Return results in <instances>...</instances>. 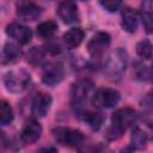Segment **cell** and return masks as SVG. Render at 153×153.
<instances>
[{
  "label": "cell",
  "mask_w": 153,
  "mask_h": 153,
  "mask_svg": "<svg viewBox=\"0 0 153 153\" xmlns=\"http://www.w3.org/2000/svg\"><path fill=\"white\" fill-rule=\"evenodd\" d=\"M140 19L142 22L143 29L147 33L153 32V8L151 2L142 4V7L140 10Z\"/></svg>",
  "instance_id": "18"
},
{
  "label": "cell",
  "mask_w": 153,
  "mask_h": 153,
  "mask_svg": "<svg viewBox=\"0 0 153 153\" xmlns=\"http://www.w3.org/2000/svg\"><path fill=\"white\" fill-rule=\"evenodd\" d=\"M6 32L10 37H12L16 42L20 44H26L32 38V31L30 30V27L17 22L8 24L6 27Z\"/></svg>",
  "instance_id": "9"
},
{
  "label": "cell",
  "mask_w": 153,
  "mask_h": 153,
  "mask_svg": "<svg viewBox=\"0 0 153 153\" xmlns=\"http://www.w3.org/2000/svg\"><path fill=\"white\" fill-rule=\"evenodd\" d=\"M82 120L88 124V127L93 130H98L104 121V117L102 114L96 112V111H86L82 114Z\"/></svg>",
  "instance_id": "20"
},
{
  "label": "cell",
  "mask_w": 153,
  "mask_h": 153,
  "mask_svg": "<svg viewBox=\"0 0 153 153\" xmlns=\"http://www.w3.org/2000/svg\"><path fill=\"white\" fill-rule=\"evenodd\" d=\"M121 25L124 31L129 33H134L137 29V13L134 8L129 6H124L121 12Z\"/></svg>",
  "instance_id": "14"
},
{
  "label": "cell",
  "mask_w": 153,
  "mask_h": 153,
  "mask_svg": "<svg viewBox=\"0 0 153 153\" xmlns=\"http://www.w3.org/2000/svg\"><path fill=\"white\" fill-rule=\"evenodd\" d=\"M93 88V82L90 79H79L72 85V99L74 104H81L87 99V96Z\"/></svg>",
  "instance_id": "8"
},
{
  "label": "cell",
  "mask_w": 153,
  "mask_h": 153,
  "mask_svg": "<svg viewBox=\"0 0 153 153\" xmlns=\"http://www.w3.org/2000/svg\"><path fill=\"white\" fill-rule=\"evenodd\" d=\"M136 118L137 114L134 109L129 106L118 109L111 117V126L106 131V137L109 140L118 139L123 134V131H126L130 126L135 123Z\"/></svg>",
  "instance_id": "1"
},
{
  "label": "cell",
  "mask_w": 153,
  "mask_h": 153,
  "mask_svg": "<svg viewBox=\"0 0 153 153\" xmlns=\"http://www.w3.org/2000/svg\"><path fill=\"white\" fill-rule=\"evenodd\" d=\"M110 45V35L108 32H97L87 43V51L92 57L102 56Z\"/></svg>",
  "instance_id": "7"
},
{
  "label": "cell",
  "mask_w": 153,
  "mask_h": 153,
  "mask_svg": "<svg viewBox=\"0 0 153 153\" xmlns=\"http://www.w3.org/2000/svg\"><path fill=\"white\" fill-rule=\"evenodd\" d=\"M41 14H42V7L35 2L20 1L17 4V16L25 22L36 20Z\"/></svg>",
  "instance_id": "10"
},
{
  "label": "cell",
  "mask_w": 153,
  "mask_h": 153,
  "mask_svg": "<svg viewBox=\"0 0 153 153\" xmlns=\"http://www.w3.org/2000/svg\"><path fill=\"white\" fill-rule=\"evenodd\" d=\"M146 100H147L148 105H151V106L153 108V90H151V91L148 92V94H147V98H146Z\"/></svg>",
  "instance_id": "27"
},
{
  "label": "cell",
  "mask_w": 153,
  "mask_h": 153,
  "mask_svg": "<svg viewBox=\"0 0 153 153\" xmlns=\"http://www.w3.org/2000/svg\"><path fill=\"white\" fill-rule=\"evenodd\" d=\"M84 36H85V33L81 27H72L67 32H65L63 42L69 49H73V48H76L80 45V43L84 39Z\"/></svg>",
  "instance_id": "16"
},
{
  "label": "cell",
  "mask_w": 153,
  "mask_h": 153,
  "mask_svg": "<svg viewBox=\"0 0 153 153\" xmlns=\"http://www.w3.org/2000/svg\"><path fill=\"white\" fill-rule=\"evenodd\" d=\"M54 136L55 139L61 142L62 145H66L68 147L78 148L82 145L85 137L84 134L80 130L76 129H71V128H65V127H59L54 129Z\"/></svg>",
  "instance_id": "5"
},
{
  "label": "cell",
  "mask_w": 153,
  "mask_h": 153,
  "mask_svg": "<svg viewBox=\"0 0 153 153\" xmlns=\"http://www.w3.org/2000/svg\"><path fill=\"white\" fill-rule=\"evenodd\" d=\"M57 16L66 24H73L79 20L78 6L73 1H62L57 6Z\"/></svg>",
  "instance_id": "11"
},
{
  "label": "cell",
  "mask_w": 153,
  "mask_h": 153,
  "mask_svg": "<svg viewBox=\"0 0 153 153\" xmlns=\"http://www.w3.org/2000/svg\"><path fill=\"white\" fill-rule=\"evenodd\" d=\"M136 53L140 57H142L145 60L151 59L152 55H153V47H152L151 42L147 38H143V39L139 41L137 44H136Z\"/></svg>",
  "instance_id": "21"
},
{
  "label": "cell",
  "mask_w": 153,
  "mask_h": 153,
  "mask_svg": "<svg viewBox=\"0 0 153 153\" xmlns=\"http://www.w3.org/2000/svg\"><path fill=\"white\" fill-rule=\"evenodd\" d=\"M65 75V69L61 62L50 61L44 65L42 71V81L48 86H54L59 84Z\"/></svg>",
  "instance_id": "6"
},
{
  "label": "cell",
  "mask_w": 153,
  "mask_h": 153,
  "mask_svg": "<svg viewBox=\"0 0 153 153\" xmlns=\"http://www.w3.org/2000/svg\"><path fill=\"white\" fill-rule=\"evenodd\" d=\"M38 153H57V149L53 146H48V147H44V148L39 149Z\"/></svg>",
  "instance_id": "26"
},
{
  "label": "cell",
  "mask_w": 153,
  "mask_h": 153,
  "mask_svg": "<svg viewBox=\"0 0 153 153\" xmlns=\"http://www.w3.org/2000/svg\"><path fill=\"white\" fill-rule=\"evenodd\" d=\"M147 143V135L146 133L140 129L139 127H135L131 130V135H130V143L122 151L123 153H131L136 149H142L146 147Z\"/></svg>",
  "instance_id": "15"
},
{
  "label": "cell",
  "mask_w": 153,
  "mask_h": 153,
  "mask_svg": "<svg viewBox=\"0 0 153 153\" xmlns=\"http://www.w3.org/2000/svg\"><path fill=\"white\" fill-rule=\"evenodd\" d=\"M4 82L8 91L13 93H19L27 87L30 82V74L24 69L11 71L5 75Z\"/></svg>",
  "instance_id": "3"
},
{
  "label": "cell",
  "mask_w": 153,
  "mask_h": 153,
  "mask_svg": "<svg viewBox=\"0 0 153 153\" xmlns=\"http://www.w3.org/2000/svg\"><path fill=\"white\" fill-rule=\"evenodd\" d=\"M142 76H143V79H148L153 84V65L148 69H146V68L142 69Z\"/></svg>",
  "instance_id": "25"
},
{
  "label": "cell",
  "mask_w": 153,
  "mask_h": 153,
  "mask_svg": "<svg viewBox=\"0 0 153 153\" xmlns=\"http://www.w3.org/2000/svg\"><path fill=\"white\" fill-rule=\"evenodd\" d=\"M22 56V49L11 42H7L2 49V63L17 62Z\"/></svg>",
  "instance_id": "17"
},
{
  "label": "cell",
  "mask_w": 153,
  "mask_h": 153,
  "mask_svg": "<svg viewBox=\"0 0 153 153\" xmlns=\"http://www.w3.org/2000/svg\"><path fill=\"white\" fill-rule=\"evenodd\" d=\"M13 120V111L11 105L6 100L0 102V123L1 126H8Z\"/></svg>",
  "instance_id": "23"
},
{
  "label": "cell",
  "mask_w": 153,
  "mask_h": 153,
  "mask_svg": "<svg viewBox=\"0 0 153 153\" xmlns=\"http://www.w3.org/2000/svg\"><path fill=\"white\" fill-rule=\"evenodd\" d=\"M44 50L39 47H33L31 48L27 54H26V60L29 63L33 65V66H38L42 65V62L44 61Z\"/></svg>",
  "instance_id": "22"
},
{
  "label": "cell",
  "mask_w": 153,
  "mask_h": 153,
  "mask_svg": "<svg viewBox=\"0 0 153 153\" xmlns=\"http://www.w3.org/2000/svg\"><path fill=\"white\" fill-rule=\"evenodd\" d=\"M57 30V24L54 20H45L42 22L41 24H38L37 26V35L41 38H51L54 36V33Z\"/></svg>",
  "instance_id": "19"
},
{
  "label": "cell",
  "mask_w": 153,
  "mask_h": 153,
  "mask_svg": "<svg viewBox=\"0 0 153 153\" xmlns=\"http://www.w3.org/2000/svg\"><path fill=\"white\" fill-rule=\"evenodd\" d=\"M126 66L127 53L123 49L117 48L108 56L104 63V72L111 80H115L122 75V73L126 71Z\"/></svg>",
  "instance_id": "2"
},
{
  "label": "cell",
  "mask_w": 153,
  "mask_h": 153,
  "mask_svg": "<svg viewBox=\"0 0 153 153\" xmlns=\"http://www.w3.org/2000/svg\"><path fill=\"white\" fill-rule=\"evenodd\" d=\"M41 134H42L41 124L36 120L32 118V120H29L24 124V127L22 129V133H20V139L24 143L31 145L41 137Z\"/></svg>",
  "instance_id": "12"
},
{
  "label": "cell",
  "mask_w": 153,
  "mask_h": 153,
  "mask_svg": "<svg viewBox=\"0 0 153 153\" xmlns=\"http://www.w3.org/2000/svg\"><path fill=\"white\" fill-rule=\"evenodd\" d=\"M120 92L115 88H99L91 98V103L97 109H111L120 100Z\"/></svg>",
  "instance_id": "4"
},
{
  "label": "cell",
  "mask_w": 153,
  "mask_h": 153,
  "mask_svg": "<svg viewBox=\"0 0 153 153\" xmlns=\"http://www.w3.org/2000/svg\"><path fill=\"white\" fill-rule=\"evenodd\" d=\"M51 104V98L49 94L44 93V92H38L33 100H32V105H31V114L33 115V117H43L45 116V114L48 112L49 108Z\"/></svg>",
  "instance_id": "13"
},
{
  "label": "cell",
  "mask_w": 153,
  "mask_h": 153,
  "mask_svg": "<svg viewBox=\"0 0 153 153\" xmlns=\"http://www.w3.org/2000/svg\"><path fill=\"white\" fill-rule=\"evenodd\" d=\"M100 5L110 12H115L122 6V2L121 1H102Z\"/></svg>",
  "instance_id": "24"
}]
</instances>
